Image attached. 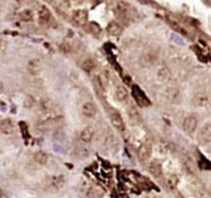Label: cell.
<instances>
[{"label": "cell", "mask_w": 211, "mask_h": 198, "mask_svg": "<svg viewBox=\"0 0 211 198\" xmlns=\"http://www.w3.org/2000/svg\"><path fill=\"white\" fill-rule=\"evenodd\" d=\"M114 13L118 19L121 20H127L131 13V8L125 3H117L114 5Z\"/></svg>", "instance_id": "1"}, {"label": "cell", "mask_w": 211, "mask_h": 198, "mask_svg": "<svg viewBox=\"0 0 211 198\" xmlns=\"http://www.w3.org/2000/svg\"><path fill=\"white\" fill-rule=\"evenodd\" d=\"M72 21L75 22L76 25H84L87 21H88V12L84 9H76L72 13Z\"/></svg>", "instance_id": "2"}, {"label": "cell", "mask_w": 211, "mask_h": 198, "mask_svg": "<svg viewBox=\"0 0 211 198\" xmlns=\"http://www.w3.org/2000/svg\"><path fill=\"white\" fill-rule=\"evenodd\" d=\"M165 98L171 103H180L181 101V92H180L177 88H173V87H169V88L165 89L164 92Z\"/></svg>", "instance_id": "3"}, {"label": "cell", "mask_w": 211, "mask_h": 198, "mask_svg": "<svg viewBox=\"0 0 211 198\" xmlns=\"http://www.w3.org/2000/svg\"><path fill=\"white\" fill-rule=\"evenodd\" d=\"M81 113H83L84 117L92 118V117H94V115H96L97 108H96V105H94L93 103L88 101V103H84L83 104V106H81Z\"/></svg>", "instance_id": "4"}, {"label": "cell", "mask_w": 211, "mask_h": 198, "mask_svg": "<svg viewBox=\"0 0 211 198\" xmlns=\"http://www.w3.org/2000/svg\"><path fill=\"white\" fill-rule=\"evenodd\" d=\"M151 154H152V148H151V146L148 143H146L138 151V157H139V160L142 163H144L151 157Z\"/></svg>", "instance_id": "5"}, {"label": "cell", "mask_w": 211, "mask_h": 198, "mask_svg": "<svg viewBox=\"0 0 211 198\" xmlns=\"http://www.w3.org/2000/svg\"><path fill=\"white\" fill-rule=\"evenodd\" d=\"M197 120H195V117H193V115H189V117H186L184 120V122H182V127H184V130L186 132H194L195 131V129H197Z\"/></svg>", "instance_id": "6"}, {"label": "cell", "mask_w": 211, "mask_h": 198, "mask_svg": "<svg viewBox=\"0 0 211 198\" xmlns=\"http://www.w3.org/2000/svg\"><path fill=\"white\" fill-rule=\"evenodd\" d=\"M114 97H115V100H117L118 103H125V101H127V98H129L127 89H126L123 85H118L117 88H115Z\"/></svg>", "instance_id": "7"}, {"label": "cell", "mask_w": 211, "mask_h": 198, "mask_svg": "<svg viewBox=\"0 0 211 198\" xmlns=\"http://www.w3.org/2000/svg\"><path fill=\"white\" fill-rule=\"evenodd\" d=\"M0 131L5 135H12L15 132V125L11 120H3L0 122Z\"/></svg>", "instance_id": "8"}, {"label": "cell", "mask_w": 211, "mask_h": 198, "mask_svg": "<svg viewBox=\"0 0 211 198\" xmlns=\"http://www.w3.org/2000/svg\"><path fill=\"white\" fill-rule=\"evenodd\" d=\"M50 17H51V13H50L49 8L47 7H41L38 11V22L41 25H46L47 22L50 21Z\"/></svg>", "instance_id": "9"}, {"label": "cell", "mask_w": 211, "mask_h": 198, "mask_svg": "<svg viewBox=\"0 0 211 198\" xmlns=\"http://www.w3.org/2000/svg\"><path fill=\"white\" fill-rule=\"evenodd\" d=\"M42 68V64L39 59H30L28 62V71H29L32 75H38L39 71Z\"/></svg>", "instance_id": "10"}, {"label": "cell", "mask_w": 211, "mask_h": 198, "mask_svg": "<svg viewBox=\"0 0 211 198\" xmlns=\"http://www.w3.org/2000/svg\"><path fill=\"white\" fill-rule=\"evenodd\" d=\"M110 121H112V125H113L115 129L118 130V131L122 132L123 130H125V123H123V120H122V117H121L118 113H113V114L110 115Z\"/></svg>", "instance_id": "11"}, {"label": "cell", "mask_w": 211, "mask_h": 198, "mask_svg": "<svg viewBox=\"0 0 211 198\" xmlns=\"http://www.w3.org/2000/svg\"><path fill=\"white\" fill-rule=\"evenodd\" d=\"M49 185L54 189H60L64 185V177L62 174H55V176L49 177Z\"/></svg>", "instance_id": "12"}, {"label": "cell", "mask_w": 211, "mask_h": 198, "mask_svg": "<svg viewBox=\"0 0 211 198\" xmlns=\"http://www.w3.org/2000/svg\"><path fill=\"white\" fill-rule=\"evenodd\" d=\"M93 135H94L93 130L89 129V127H87V129H84V130H81L80 131V134H79V139H80L83 143H89V142H92V139H93Z\"/></svg>", "instance_id": "13"}, {"label": "cell", "mask_w": 211, "mask_h": 198, "mask_svg": "<svg viewBox=\"0 0 211 198\" xmlns=\"http://www.w3.org/2000/svg\"><path fill=\"white\" fill-rule=\"evenodd\" d=\"M148 171H150V173L152 174L153 177H160L163 173L161 164L157 162V160H153V162H151L150 167H148Z\"/></svg>", "instance_id": "14"}, {"label": "cell", "mask_w": 211, "mask_h": 198, "mask_svg": "<svg viewBox=\"0 0 211 198\" xmlns=\"http://www.w3.org/2000/svg\"><path fill=\"white\" fill-rule=\"evenodd\" d=\"M171 78H172V72H171L169 68H167V67H161V68H159V71H157V79H159V81H161V83H167Z\"/></svg>", "instance_id": "15"}, {"label": "cell", "mask_w": 211, "mask_h": 198, "mask_svg": "<svg viewBox=\"0 0 211 198\" xmlns=\"http://www.w3.org/2000/svg\"><path fill=\"white\" fill-rule=\"evenodd\" d=\"M96 84H97V87H100L101 89H105V88H108V85H109V76H108V72H102V73H100V75L96 78Z\"/></svg>", "instance_id": "16"}, {"label": "cell", "mask_w": 211, "mask_h": 198, "mask_svg": "<svg viewBox=\"0 0 211 198\" xmlns=\"http://www.w3.org/2000/svg\"><path fill=\"white\" fill-rule=\"evenodd\" d=\"M81 68H83L85 72H88V73L93 72L94 68H96V62H94L92 58L84 59V61L81 62Z\"/></svg>", "instance_id": "17"}, {"label": "cell", "mask_w": 211, "mask_h": 198, "mask_svg": "<svg viewBox=\"0 0 211 198\" xmlns=\"http://www.w3.org/2000/svg\"><path fill=\"white\" fill-rule=\"evenodd\" d=\"M33 159H34V162L39 164V165H45V164L49 162V155L45 151H37L34 154V156H33Z\"/></svg>", "instance_id": "18"}, {"label": "cell", "mask_w": 211, "mask_h": 198, "mask_svg": "<svg viewBox=\"0 0 211 198\" xmlns=\"http://www.w3.org/2000/svg\"><path fill=\"white\" fill-rule=\"evenodd\" d=\"M156 61H157V54L156 53H147V54H144L142 56L143 66H152Z\"/></svg>", "instance_id": "19"}, {"label": "cell", "mask_w": 211, "mask_h": 198, "mask_svg": "<svg viewBox=\"0 0 211 198\" xmlns=\"http://www.w3.org/2000/svg\"><path fill=\"white\" fill-rule=\"evenodd\" d=\"M209 103H210L209 97H206V96H203V95H198V96H195V97L193 98V104L195 106H199V108H205V106H207L209 105Z\"/></svg>", "instance_id": "20"}, {"label": "cell", "mask_w": 211, "mask_h": 198, "mask_svg": "<svg viewBox=\"0 0 211 198\" xmlns=\"http://www.w3.org/2000/svg\"><path fill=\"white\" fill-rule=\"evenodd\" d=\"M58 118L55 120V118H51V120H46V121H43V122H41V123H38V127L41 130H49V129H53V127H55L58 125Z\"/></svg>", "instance_id": "21"}, {"label": "cell", "mask_w": 211, "mask_h": 198, "mask_svg": "<svg viewBox=\"0 0 211 198\" xmlns=\"http://www.w3.org/2000/svg\"><path fill=\"white\" fill-rule=\"evenodd\" d=\"M106 30H108V33L110 36H119L121 33H122V28L118 24H115V22H110V24L106 26Z\"/></svg>", "instance_id": "22"}, {"label": "cell", "mask_w": 211, "mask_h": 198, "mask_svg": "<svg viewBox=\"0 0 211 198\" xmlns=\"http://www.w3.org/2000/svg\"><path fill=\"white\" fill-rule=\"evenodd\" d=\"M18 16H20V19H21L22 21H32L33 17H34V15H33V11L29 9V8L20 11Z\"/></svg>", "instance_id": "23"}, {"label": "cell", "mask_w": 211, "mask_h": 198, "mask_svg": "<svg viewBox=\"0 0 211 198\" xmlns=\"http://www.w3.org/2000/svg\"><path fill=\"white\" fill-rule=\"evenodd\" d=\"M210 130H211L210 129V123H207V125L203 126V129H202V131H201V138L203 139L205 143H209L210 142V137H211Z\"/></svg>", "instance_id": "24"}, {"label": "cell", "mask_w": 211, "mask_h": 198, "mask_svg": "<svg viewBox=\"0 0 211 198\" xmlns=\"http://www.w3.org/2000/svg\"><path fill=\"white\" fill-rule=\"evenodd\" d=\"M177 185H178V176H176V174H171L169 177L167 179V186L169 189H176Z\"/></svg>", "instance_id": "25"}, {"label": "cell", "mask_w": 211, "mask_h": 198, "mask_svg": "<svg viewBox=\"0 0 211 198\" xmlns=\"http://www.w3.org/2000/svg\"><path fill=\"white\" fill-rule=\"evenodd\" d=\"M41 109L43 110V112H49V110L51 109V101L50 100H43L41 103Z\"/></svg>", "instance_id": "26"}, {"label": "cell", "mask_w": 211, "mask_h": 198, "mask_svg": "<svg viewBox=\"0 0 211 198\" xmlns=\"http://www.w3.org/2000/svg\"><path fill=\"white\" fill-rule=\"evenodd\" d=\"M75 154H76L77 157H85V156H88L89 152H88V150H85V148H76Z\"/></svg>", "instance_id": "27"}, {"label": "cell", "mask_w": 211, "mask_h": 198, "mask_svg": "<svg viewBox=\"0 0 211 198\" xmlns=\"http://www.w3.org/2000/svg\"><path fill=\"white\" fill-rule=\"evenodd\" d=\"M123 83L126 84V85H133V80H131V78L129 75H123Z\"/></svg>", "instance_id": "28"}]
</instances>
